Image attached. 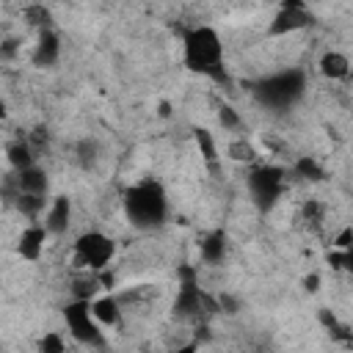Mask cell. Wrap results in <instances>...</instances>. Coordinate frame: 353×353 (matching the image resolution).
<instances>
[{
  "mask_svg": "<svg viewBox=\"0 0 353 353\" xmlns=\"http://www.w3.org/2000/svg\"><path fill=\"white\" fill-rule=\"evenodd\" d=\"M295 174L303 176V179H309V182H323L325 179V168L314 157H309V154H303V157L295 160Z\"/></svg>",
  "mask_w": 353,
  "mask_h": 353,
  "instance_id": "obj_19",
  "label": "cell"
},
{
  "mask_svg": "<svg viewBox=\"0 0 353 353\" xmlns=\"http://www.w3.org/2000/svg\"><path fill=\"white\" fill-rule=\"evenodd\" d=\"M47 141H50V135H47V127H33V132H30V141H28V146L36 152V149H41V146H47Z\"/></svg>",
  "mask_w": 353,
  "mask_h": 353,
  "instance_id": "obj_29",
  "label": "cell"
},
{
  "mask_svg": "<svg viewBox=\"0 0 353 353\" xmlns=\"http://www.w3.org/2000/svg\"><path fill=\"white\" fill-rule=\"evenodd\" d=\"M6 116H8V108H6V102H3V99H0V121H3V119H6Z\"/></svg>",
  "mask_w": 353,
  "mask_h": 353,
  "instance_id": "obj_37",
  "label": "cell"
},
{
  "mask_svg": "<svg viewBox=\"0 0 353 353\" xmlns=\"http://www.w3.org/2000/svg\"><path fill=\"white\" fill-rule=\"evenodd\" d=\"M6 157H8V163H11L14 171H25V168L36 165V163H33L36 154H33V149L28 146V141H14V143H8V146H6Z\"/></svg>",
  "mask_w": 353,
  "mask_h": 353,
  "instance_id": "obj_17",
  "label": "cell"
},
{
  "mask_svg": "<svg viewBox=\"0 0 353 353\" xmlns=\"http://www.w3.org/2000/svg\"><path fill=\"white\" fill-rule=\"evenodd\" d=\"M215 303H218V312H226V314H234L240 309L232 295H221V298H215Z\"/></svg>",
  "mask_w": 353,
  "mask_h": 353,
  "instance_id": "obj_32",
  "label": "cell"
},
{
  "mask_svg": "<svg viewBox=\"0 0 353 353\" xmlns=\"http://www.w3.org/2000/svg\"><path fill=\"white\" fill-rule=\"evenodd\" d=\"M44 240H47V229L39 226V223H30L22 234H19V243H17V254L22 259H30L36 262L41 256V248H44Z\"/></svg>",
  "mask_w": 353,
  "mask_h": 353,
  "instance_id": "obj_11",
  "label": "cell"
},
{
  "mask_svg": "<svg viewBox=\"0 0 353 353\" xmlns=\"http://www.w3.org/2000/svg\"><path fill=\"white\" fill-rule=\"evenodd\" d=\"M176 298H174V314L179 320H204L210 314L218 312L215 298H210L201 287H199V270L193 265H179L176 268Z\"/></svg>",
  "mask_w": 353,
  "mask_h": 353,
  "instance_id": "obj_3",
  "label": "cell"
},
{
  "mask_svg": "<svg viewBox=\"0 0 353 353\" xmlns=\"http://www.w3.org/2000/svg\"><path fill=\"white\" fill-rule=\"evenodd\" d=\"M199 347H196V342H188V345H182V347H176V350H168V353H196Z\"/></svg>",
  "mask_w": 353,
  "mask_h": 353,
  "instance_id": "obj_36",
  "label": "cell"
},
{
  "mask_svg": "<svg viewBox=\"0 0 353 353\" xmlns=\"http://www.w3.org/2000/svg\"><path fill=\"white\" fill-rule=\"evenodd\" d=\"M94 160H97V141H94V138H83V141L77 143V163H80L83 168H91Z\"/></svg>",
  "mask_w": 353,
  "mask_h": 353,
  "instance_id": "obj_24",
  "label": "cell"
},
{
  "mask_svg": "<svg viewBox=\"0 0 353 353\" xmlns=\"http://www.w3.org/2000/svg\"><path fill=\"white\" fill-rule=\"evenodd\" d=\"M193 138H196L199 154L204 157L207 168H210V171L215 174V171H218V146H215V138H212V135H210V130H204V127L193 130Z\"/></svg>",
  "mask_w": 353,
  "mask_h": 353,
  "instance_id": "obj_16",
  "label": "cell"
},
{
  "mask_svg": "<svg viewBox=\"0 0 353 353\" xmlns=\"http://www.w3.org/2000/svg\"><path fill=\"white\" fill-rule=\"evenodd\" d=\"M320 323H323L325 328H331V334H336V336H342V339H350L347 328H345V325H339V320L334 317V312H328V309H320Z\"/></svg>",
  "mask_w": 353,
  "mask_h": 353,
  "instance_id": "obj_26",
  "label": "cell"
},
{
  "mask_svg": "<svg viewBox=\"0 0 353 353\" xmlns=\"http://www.w3.org/2000/svg\"><path fill=\"white\" fill-rule=\"evenodd\" d=\"M97 279H99V287H102V290H110V287L116 284V276H113L108 268H105V270H99V273H97Z\"/></svg>",
  "mask_w": 353,
  "mask_h": 353,
  "instance_id": "obj_33",
  "label": "cell"
},
{
  "mask_svg": "<svg viewBox=\"0 0 353 353\" xmlns=\"http://www.w3.org/2000/svg\"><path fill=\"white\" fill-rule=\"evenodd\" d=\"M182 47H185V66L190 72L212 77L223 66V44H221V36L215 33V28H210V25H196V28L185 30Z\"/></svg>",
  "mask_w": 353,
  "mask_h": 353,
  "instance_id": "obj_2",
  "label": "cell"
},
{
  "mask_svg": "<svg viewBox=\"0 0 353 353\" xmlns=\"http://www.w3.org/2000/svg\"><path fill=\"white\" fill-rule=\"evenodd\" d=\"M306 88V77L301 69H284L279 74H270L256 83V94L270 108H287L292 105Z\"/></svg>",
  "mask_w": 353,
  "mask_h": 353,
  "instance_id": "obj_4",
  "label": "cell"
},
{
  "mask_svg": "<svg viewBox=\"0 0 353 353\" xmlns=\"http://www.w3.org/2000/svg\"><path fill=\"white\" fill-rule=\"evenodd\" d=\"M19 193H33V196H44L47 193V174L39 165H30L25 171L14 174V199Z\"/></svg>",
  "mask_w": 353,
  "mask_h": 353,
  "instance_id": "obj_9",
  "label": "cell"
},
{
  "mask_svg": "<svg viewBox=\"0 0 353 353\" xmlns=\"http://www.w3.org/2000/svg\"><path fill=\"white\" fill-rule=\"evenodd\" d=\"M248 190L259 210H270L284 193V168L279 165H256L248 174Z\"/></svg>",
  "mask_w": 353,
  "mask_h": 353,
  "instance_id": "obj_7",
  "label": "cell"
},
{
  "mask_svg": "<svg viewBox=\"0 0 353 353\" xmlns=\"http://www.w3.org/2000/svg\"><path fill=\"white\" fill-rule=\"evenodd\" d=\"M102 287H99V279H97V273L94 276H85V279H74V284H72V301H94L97 298V292H99Z\"/></svg>",
  "mask_w": 353,
  "mask_h": 353,
  "instance_id": "obj_20",
  "label": "cell"
},
{
  "mask_svg": "<svg viewBox=\"0 0 353 353\" xmlns=\"http://www.w3.org/2000/svg\"><path fill=\"white\" fill-rule=\"evenodd\" d=\"M320 74L328 77V80H345L350 74V61L345 52H336V50H328L323 52L320 58Z\"/></svg>",
  "mask_w": 353,
  "mask_h": 353,
  "instance_id": "obj_14",
  "label": "cell"
},
{
  "mask_svg": "<svg viewBox=\"0 0 353 353\" xmlns=\"http://www.w3.org/2000/svg\"><path fill=\"white\" fill-rule=\"evenodd\" d=\"M69 221H72V201L66 196H55L44 218L47 234H63L69 229Z\"/></svg>",
  "mask_w": 353,
  "mask_h": 353,
  "instance_id": "obj_10",
  "label": "cell"
},
{
  "mask_svg": "<svg viewBox=\"0 0 353 353\" xmlns=\"http://www.w3.org/2000/svg\"><path fill=\"white\" fill-rule=\"evenodd\" d=\"M223 256H226V232L215 229L201 240V259L210 265H218L223 262Z\"/></svg>",
  "mask_w": 353,
  "mask_h": 353,
  "instance_id": "obj_15",
  "label": "cell"
},
{
  "mask_svg": "<svg viewBox=\"0 0 353 353\" xmlns=\"http://www.w3.org/2000/svg\"><path fill=\"white\" fill-rule=\"evenodd\" d=\"M157 116H160V119H168V116H171V102L163 99V102L157 105Z\"/></svg>",
  "mask_w": 353,
  "mask_h": 353,
  "instance_id": "obj_35",
  "label": "cell"
},
{
  "mask_svg": "<svg viewBox=\"0 0 353 353\" xmlns=\"http://www.w3.org/2000/svg\"><path fill=\"white\" fill-rule=\"evenodd\" d=\"M226 154H229L234 163H254V160H256V149H254L248 141H243V138L232 141L229 149H226Z\"/></svg>",
  "mask_w": 353,
  "mask_h": 353,
  "instance_id": "obj_22",
  "label": "cell"
},
{
  "mask_svg": "<svg viewBox=\"0 0 353 353\" xmlns=\"http://www.w3.org/2000/svg\"><path fill=\"white\" fill-rule=\"evenodd\" d=\"M124 212L132 226L138 229H154L165 221L168 212V199L160 182L154 179H141L138 185L124 190Z\"/></svg>",
  "mask_w": 353,
  "mask_h": 353,
  "instance_id": "obj_1",
  "label": "cell"
},
{
  "mask_svg": "<svg viewBox=\"0 0 353 353\" xmlns=\"http://www.w3.org/2000/svg\"><path fill=\"white\" fill-rule=\"evenodd\" d=\"M17 52H19L17 39H3L0 41V61H11V58H17Z\"/></svg>",
  "mask_w": 353,
  "mask_h": 353,
  "instance_id": "obj_30",
  "label": "cell"
},
{
  "mask_svg": "<svg viewBox=\"0 0 353 353\" xmlns=\"http://www.w3.org/2000/svg\"><path fill=\"white\" fill-rule=\"evenodd\" d=\"M312 22H314V17H312V11L306 8V3H301V0H284V3L279 6L276 17H273V22H270V28H268V33H270V36H284V33L303 30V28H309Z\"/></svg>",
  "mask_w": 353,
  "mask_h": 353,
  "instance_id": "obj_8",
  "label": "cell"
},
{
  "mask_svg": "<svg viewBox=\"0 0 353 353\" xmlns=\"http://www.w3.org/2000/svg\"><path fill=\"white\" fill-rule=\"evenodd\" d=\"M14 204H17V210L22 212V215H28V218H36L41 210H44V196H33V193H19L17 199H14Z\"/></svg>",
  "mask_w": 353,
  "mask_h": 353,
  "instance_id": "obj_21",
  "label": "cell"
},
{
  "mask_svg": "<svg viewBox=\"0 0 353 353\" xmlns=\"http://www.w3.org/2000/svg\"><path fill=\"white\" fill-rule=\"evenodd\" d=\"M25 22L39 28V30H52V11L41 3H33V6H25Z\"/></svg>",
  "mask_w": 353,
  "mask_h": 353,
  "instance_id": "obj_18",
  "label": "cell"
},
{
  "mask_svg": "<svg viewBox=\"0 0 353 353\" xmlns=\"http://www.w3.org/2000/svg\"><path fill=\"white\" fill-rule=\"evenodd\" d=\"M91 309V317L99 323V325H119L121 323V306H119V298L113 295H102V298H94L88 303Z\"/></svg>",
  "mask_w": 353,
  "mask_h": 353,
  "instance_id": "obj_13",
  "label": "cell"
},
{
  "mask_svg": "<svg viewBox=\"0 0 353 353\" xmlns=\"http://www.w3.org/2000/svg\"><path fill=\"white\" fill-rule=\"evenodd\" d=\"M218 121H221V127H226V130H237V127H240V116H237V110H234L232 105H221V108H218Z\"/></svg>",
  "mask_w": 353,
  "mask_h": 353,
  "instance_id": "obj_27",
  "label": "cell"
},
{
  "mask_svg": "<svg viewBox=\"0 0 353 353\" xmlns=\"http://www.w3.org/2000/svg\"><path fill=\"white\" fill-rule=\"evenodd\" d=\"M39 353H66V342L58 331H47L39 339Z\"/></svg>",
  "mask_w": 353,
  "mask_h": 353,
  "instance_id": "obj_23",
  "label": "cell"
},
{
  "mask_svg": "<svg viewBox=\"0 0 353 353\" xmlns=\"http://www.w3.org/2000/svg\"><path fill=\"white\" fill-rule=\"evenodd\" d=\"M116 254V243L102 232H83L74 240V265L88 268L94 273L105 270Z\"/></svg>",
  "mask_w": 353,
  "mask_h": 353,
  "instance_id": "obj_5",
  "label": "cell"
},
{
  "mask_svg": "<svg viewBox=\"0 0 353 353\" xmlns=\"http://www.w3.org/2000/svg\"><path fill=\"white\" fill-rule=\"evenodd\" d=\"M61 55V39L55 30H41L39 33V41H36V50H33V63L36 66H52Z\"/></svg>",
  "mask_w": 353,
  "mask_h": 353,
  "instance_id": "obj_12",
  "label": "cell"
},
{
  "mask_svg": "<svg viewBox=\"0 0 353 353\" xmlns=\"http://www.w3.org/2000/svg\"><path fill=\"white\" fill-rule=\"evenodd\" d=\"M350 243H353V229L345 226V229L334 237V248H336V251H350Z\"/></svg>",
  "mask_w": 353,
  "mask_h": 353,
  "instance_id": "obj_31",
  "label": "cell"
},
{
  "mask_svg": "<svg viewBox=\"0 0 353 353\" xmlns=\"http://www.w3.org/2000/svg\"><path fill=\"white\" fill-rule=\"evenodd\" d=\"M91 301H72L63 306V320L72 331V336L80 342V345H88V347H102L105 345V331H99V323L91 317V309H88Z\"/></svg>",
  "mask_w": 353,
  "mask_h": 353,
  "instance_id": "obj_6",
  "label": "cell"
},
{
  "mask_svg": "<svg viewBox=\"0 0 353 353\" xmlns=\"http://www.w3.org/2000/svg\"><path fill=\"white\" fill-rule=\"evenodd\" d=\"M325 259H328L331 270H350V268H353V256H350V251H336V248H331Z\"/></svg>",
  "mask_w": 353,
  "mask_h": 353,
  "instance_id": "obj_25",
  "label": "cell"
},
{
  "mask_svg": "<svg viewBox=\"0 0 353 353\" xmlns=\"http://www.w3.org/2000/svg\"><path fill=\"white\" fill-rule=\"evenodd\" d=\"M323 212H325V207L317 199H309L303 204V221H309V223H320L323 221Z\"/></svg>",
  "mask_w": 353,
  "mask_h": 353,
  "instance_id": "obj_28",
  "label": "cell"
},
{
  "mask_svg": "<svg viewBox=\"0 0 353 353\" xmlns=\"http://www.w3.org/2000/svg\"><path fill=\"white\" fill-rule=\"evenodd\" d=\"M303 290H306V292H317V290H320V276H317V273H309V276L303 279Z\"/></svg>",
  "mask_w": 353,
  "mask_h": 353,
  "instance_id": "obj_34",
  "label": "cell"
}]
</instances>
